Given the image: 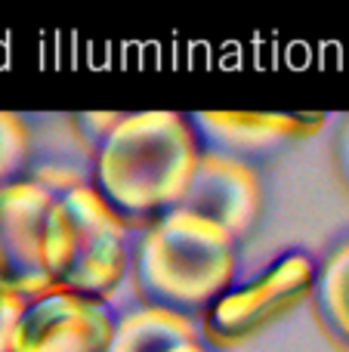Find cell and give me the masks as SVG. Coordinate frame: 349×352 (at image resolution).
<instances>
[{
	"mask_svg": "<svg viewBox=\"0 0 349 352\" xmlns=\"http://www.w3.org/2000/svg\"><path fill=\"white\" fill-rule=\"evenodd\" d=\"M195 340H201L195 322L164 309L139 306L115 318V331L105 352H170Z\"/></svg>",
	"mask_w": 349,
	"mask_h": 352,
	"instance_id": "cell-9",
	"label": "cell"
},
{
	"mask_svg": "<svg viewBox=\"0 0 349 352\" xmlns=\"http://www.w3.org/2000/svg\"><path fill=\"white\" fill-rule=\"evenodd\" d=\"M56 192L34 173L0 188V287L22 300L49 294L47 223Z\"/></svg>",
	"mask_w": 349,
	"mask_h": 352,
	"instance_id": "cell-5",
	"label": "cell"
},
{
	"mask_svg": "<svg viewBox=\"0 0 349 352\" xmlns=\"http://www.w3.org/2000/svg\"><path fill=\"white\" fill-rule=\"evenodd\" d=\"M111 331L115 316L105 303L49 291L25 303L12 352H105Z\"/></svg>",
	"mask_w": 349,
	"mask_h": 352,
	"instance_id": "cell-7",
	"label": "cell"
},
{
	"mask_svg": "<svg viewBox=\"0 0 349 352\" xmlns=\"http://www.w3.org/2000/svg\"><path fill=\"white\" fill-rule=\"evenodd\" d=\"M31 130L22 115L0 111V188L28 176L31 164Z\"/></svg>",
	"mask_w": 349,
	"mask_h": 352,
	"instance_id": "cell-11",
	"label": "cell"
},
{
	"mask_svg": "<svg viewBox=\"0 0 349 352\" xmlns=\"http://www.w3.org/2000/svg\"><path fill=\"white\" fill-rule=\"evenodd\" d=\"M334 167H337L340 182H344V188L349 192V118H346L344 127H340L337 146H334Z\"/></svg>",
	"mask_w": 349,
	"mask_h": 352,
	"instance_id": "cell-14",
	"label": "cell"
},
{
	"mask_svg": "<svg viewBox=\"0 0 349 352\" xmlns=\"http://www.w3.org/2000/svg\"><path fill=\"white\" fill-rule=\"evenodd\" d=\"M121 121V115H105V111H99V115H78L74 118V130H78V136L84 140V146L90 148L93 155H96V148L105 142V136L115 130V124Z\"/></svg>",
	"mask_w": 349,
	"mask_h": 352,
	"instance_id": "cell-12",
	"label": "cell"
},
{
	"mask_svg": "<svg viewBox=\"0 0 349 352\" xmlns=\"http://www.w3.org/2000/svg\"><path fill=\"white\" fill-rule=\"evenodd\" d=\"M130 272L127 229L90 182L56 195L47 223V278L53 291L109 303Z\"/></svg>",
	"mask_w": 349,
	"mask_h": 352,
	"instance_id": "cell-3",
	"label": "cell"
},
{
	"mask_svg": "<svg viewBox=\"0 0 349 352\" xmlns=\"http://www.w3.org/2000/svg\"><path fill=\"white\" fill-rule=\"evenodd\" d=\"M238 241L216 223L177 207L148 226L130 256L136 297L142 306L183 316L189 322L235 285Z\"/></svg>",
	"mask_w": 349,
	"mask_h": 352,
	"instance_id": "cell-2",
	"label": "cell"
},
{
	"mask_svg": "<svg viewBox=\"0 0 349 352\" xmlns=\"http://www.w3.org/2000/svg\"><path fill=\"white\" fill-rule=\"evenodd\" d=\"M201 146L179 111L121 115L93 155L90 188L121 219L124 229L146 232L183 207Z\"/></svg>",
	"mask_w": 349,
	"mask_h": 352,
	"instance_id": "cell-1",
	"label": "cell"
},
{
	"mask_svg": "<svg viewBox=\"0 0 349 352\" xmlns=\"http://www.w3.org/2000/svg\"><path fill=\"white\" fill-rule=\"evenodd\" d=\"M313 306L322 334L334 349L349 352V241L334 248L315 269Z\"/></svg>",
	"mask_w": 349,
	"mask_h": 352,
	"instance_id": "cell-10",
	"label": "cell"
},
{
	"mask_svg": "<svg viewBox=\"0 0 349 352\" xmlns=\"http://www.w3.org/2000/svg\"><path fill=\"white\" fill-rule=\"evenodd\" d=\"M315 263L309 254L278 256L257 278L232 285L201 318V343L214 349H238L313 297Z\"/></svg>",
	"mask_w": 349,
	"mask_h": 352,
	"instance_id": "cell-4",
	"label": "cell"
},
{
	"mask_svg": "<svg viewBox=\"0 0 349 352\" xmlns=\"http://www.w3.org/2000/svg\"><path fill=\"white\" fill-rule=\"evenodd\" d=\"M170 352H214V349L204 346L201 340H195V343H183V346H177V349H170Z\"/></svg>",
	"mask_w": 349,
	"mask_h": 352,
	"instance_id": "cell-15",
	"label": "cell"
},
{
	"mask_svg": "<svg viewBox=\"0 0 349 352\" xmlns=\"http://www.w3.org/2000/svg\"><path fill=\"white\" fill-rule=\"evenodd\" d=\"M25 303L28 300L0 287V352H12V340H16V328L22 322Z\"/></svg>",
	"mask_w": 349,
	"mask_h": 352,
	"instance_id": "cell-13",
	"label": "cell"
},
{
	"mask_svg": "<svg viewBox=\"0 0 349 352\" xmlns=\"http://www.w3.org/2000/svg\"><path fill=\"white\" fill-rule=\"evenodd\" d=\"M183 210L216 223L235 241L247 238L263 213V182L257 167L226 155L201 152Z\"/></svg>",
	"mask_w": 349,
	"mask_h": 352,
	"instance_id": "cell-8",
	"label": "cell"
},
{
	"mask_svg": "<svg viewBox=\"0 0 349 352\" xmlns=\"http://www.w3.org/2000/svg\"><path fill=\"white\" fill-rule=\"evenodd\" d=\"M322 111H195L189 124L201 152L254 164L284 152L288 146L315 136L325 127Z\"/></svg>",
	"mask_w": 349,
	"mask_h": 352,
	"instance_id": "cell-6",
	"label": "cell"
}]
</instances>
